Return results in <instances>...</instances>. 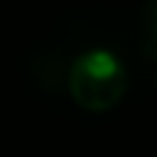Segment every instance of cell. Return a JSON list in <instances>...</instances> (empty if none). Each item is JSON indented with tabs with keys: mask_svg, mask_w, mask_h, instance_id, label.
Returning <instances> with one entry per match:
<instances>
[{
	"mask_svg": "<svg viewBox=\"0 0 157 157\" xmlns=\"http://www.w3.org/2000/svg\"><path fill=\"white\" fill-rule=\"evenodd\" d=\"M147 29H150V37L157 42V0H152L147 7Z\"/></svg>",
	"mask_w": 157,
	"mask_h": 157,
	"instance_id": "2",
	"label": "cell"
},
{
	"mask_svg": "<svg viewBox=\"0 0 157 157\" xmlns=\"http://www.w3.org/2000/svg\"><path fill=\"white\" fill-rule=\"evenodd\" d=\"M128 88V71L118 54L105 47L83 49L69 69L71 98L91 113H103L118 105Z\"/></svg>",
	"mask_w": 157,
	"mask_h": 157,
	"instance_id": "1",
	"label": "cell"
}]
</instances>
